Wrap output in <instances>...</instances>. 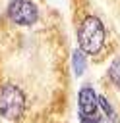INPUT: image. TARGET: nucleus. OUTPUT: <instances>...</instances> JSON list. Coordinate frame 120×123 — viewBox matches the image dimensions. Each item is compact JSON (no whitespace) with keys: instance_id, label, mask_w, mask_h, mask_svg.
Here are the masks:
<instances>
[{"instance_id":"nucleus-1","label":"nucleus","mask_w":120,"mask_h":123,"mask_svg":"<svg viewBox=\"0 0 120 123\" xmlns=\"http://www.w3.org/2000/svg\"><path fill=\"white\" fill-rule=\"evenodd\" d=\"M106 25L105 21L91 12L81 13V17L75 23V38H77V48L89 58V56H99L106 48Z\"/></svg>"},{"instance_id":"nucleus-2","label":"nucleus","mask_w":120,"mask_h":123,"mask_svg":"<svg viewBox=\"0 0 120 123\" xmlns=\"http://www.w3.org/2000/svg\"><path fill=\"white\" fill-rule=\"evenodd\" d=\"M29 96L27 90L15 81H0V121L17 123L27 115Z\"/></svg>"},{"instance_id":"nucleus-3","label":"nucleus","mask_w":120,"mask_h":123,"mask_svg":"<svg viewBox=\"0 0 120 123\" xmlns=\"http://www.w3.org/2000/svg\"><path fill=\"white\" fill-rule=\"evenodd\" d=\"M4 17L15 27H33L41 17V10L33 0H8Z\"/></svg>"},{"instance_id":"nucleus-4","label":"nucleus","mask_w":120,"mask_h":123,"mask_svg":"<svg viewBox=\"0 0 120 123\" xmlns=\"http://www.w3.org/2000/svg\"><path fill=\"white\" fill-rule=\"evenodd\" d=\"M99 113V92L91 83H83L77 90V117H95Z\"/></svg>"},{"instance_id":"nucleus-5","label":"nucleus","mask_w":120,"mask_h":123,"mask_svg":"<svg viewBox=\"0 0 120 123\" xmlns=\"http://www.w3.org/2000/svg\"><path fill=\"white\" fill-rule=\"evenodd\" d=\"M106 81L114 90L120 92V54H116L110 60V63L106 67Z\"/></svg>"},{"instance_id":"nucleus-6","label":"nucleus","mask_w":120,"mask_h":123,"mask_svg":"<svg viewBox=\"0 0 120 123\" xmlns=\"http://www.w3.org/2000/svg\"><path fill=\"white\" fill-rule=\"evenodd\" d=\"M72 69H74L75 77H81L87 69V56L79 48H74V52H72Z\"/></svg>"}]
</instances>
